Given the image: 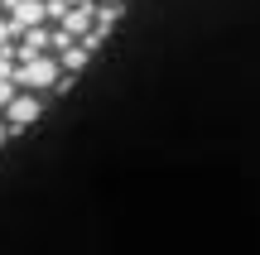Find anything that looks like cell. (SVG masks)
I'll return each instance as SVG.
<instances>
[{
  "instance_id": "obj_4",
  "label": "cell",
  "mask_w": 260,
  "mask_h": 255,
  "mask_svg": "<svg viewBox=\"0 0 260 255\" xmlns=\"http://www.w3.org/2000/svg\"><path fill=\"white\" fill-rule=\"evenodd\" d=\"M53 58H58V67H63V72H82L87 58H92V48H87L82 39H68V44L53 48Z\"/></svg>"
},
{
  "instance_id": "obj_2",
  "label": "cell",
  "mask_w": 260,
  "mask_h": 255,
  "mask_svg": "<svg viewBox=\"0 0 260 255\" xmlns=\"http://www.w3.org/2000/svg\"><path fill=\"white\" fill-rule=\"evenodd\" d=\"M39 111H44V106H39V96L15 92V96H10V106H5V125H10V135L24 130V125H34V121H39Z\"/></svg>"
},
{
  "instance_id": "obj_3",
  "label": "cell",
  "mask_w": 260,
  "mask_h": 255,
  "mask_svg": "<svg viewBox=\"0 0 260 255\" xmlns=\"http://www.w3.org/2000/svg\"><path fill=\"white\" fill-rule=\"evenodd\" d=\"M5 5H10V24H15V34L48 19V15H44V0H5Z\"/></svg>"
},
{
  "instance_id": "obj_6",
  "label": "cell",
  "mask_w": 260,
  "mask_h": 255,
  "mask_svg": "<svg viewBox=\"0 0 260 255\" xmlns=\"http://www.w3.org/2000/svg\"><path fill=\"white\" fill-rule=\"evenodd\" d=\"M48 48H53V34H48L44 24H29V29H19L15 58H34V53H48Z\"/></svg>"
},
{
  "instance_id": "obj_7",
  "label": "cell",
  "mask_w": 260,
  "mask_h": 255,
  "mask_svg": "<svg viewBox=\"0 0 260 255\" xmlns=\"http://www.w3.org/2000/svg\"><path fill=\"white\" fill-rule=\"evenodd\" d=\"M0 77H15V48H0Z\"/></svg>"
},
{
  "instance_id": "obj_11",
  "label": "cell",
  "mask_w": 260,
  "mask_h": 255,
  "mask_svg": "<svg viewBox=\"0 0 260 255\" xmlns=\"http://www.w3.org/2000/svg\"><path fill=\"white\" fill-rule=\"evenodd\" d=\"M96 5H125V0H96Z\"/></svg>"
},
{
  "instance_id": "obj_8",
  "label": "cell",
  "mask_w": 260,
  "mask_h": 255,
  "mask_svg": "<svg viewBox=\"0 0 260 255\" xmlns=\"http://www.w3.org/2000/svg\"><path fill=\"white\" fill-rule=\"evenodd\" d=\"M15 92H19V87L10 82V77H0V111H5V106H10V96H15Z\"/></svg>"
},
{
  "instance_id": "obj_10",
  "label": "cell",
  "mask_w": 260,
  "mask_h": 255,
  "mask_svg": "<svg viewBox=\"0 0 260 255\" xmlns=\"http://www.w3.org/2000/svg\"><path fill=\"white\" fill-rule=\"evenodd\" d=\"M5 135H10V125H5V121H0V144H5Z\"/></svg>"
},
{
  "instance_id": "obj_5",
  "label": "cell",
  "mask_w": 260,
  "mask_h": 255,
  "mask_svg": "<svg viewBox=\"0 0 260 255\" xmlns=\"http://www.w3.org/2000/svg\"><path fill=\"white\" fill-rule=\"evenodd\" d=\"M58 29H63L68 39H82V34H92V5H68L63 15H58Z\"/></svg>"
},
{
  "instance_id": "obj_1",
  "label": "cell",
  "mask_w": 260,
  "mask_h": 255,
  "mask_svg": "<svg viewBox=\"0 0 260 255\" xmlns=\"http://www.w3.org/2000/svg\"><path fill=\"white\" fill-rule=\"evenodd\" d=\"M58 77H63L58 58L53 53H34V58H19L15 63V77H10V82L29 87V92H48V87H58Z\"/></svg>"
},
{
  "instance_id": "obj_9",
  "label": "cell",
  "mask_w": 260,
  "mask_h": 255,
  "mask_svg": "<svg viewBox=\"0 0 260 255\" xmlns=\"http://www.w3.org/2000/svg\"><path fill=\"white\" fill-rule=\"evenodd\" d=\"M10 34H15V24H10V19H5V15H0V48H5V44H10Z\"/></svg>"
}]
</instances>
